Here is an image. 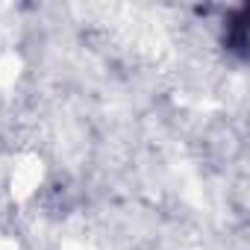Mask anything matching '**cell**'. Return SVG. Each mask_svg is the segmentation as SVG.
I'll list each match as a JSON object with an SVG mask.
<instances>
[{
  "label": "cell",
  "mask_w": 250,
  "mask_h": 250,
  "mask_svg": "<svg viewBox=\"0 0 250 250\" xmlns=\"http://www.w3.org/2000/svg\"><path fill=\"white\" fill-rule=\"evenodd\" d=\"M227 47L235 50L244 59V53H247V9H238L229 18V24H227Z\"/></svg>",
  "instance_id": "cell-1"
}]
</instances>
